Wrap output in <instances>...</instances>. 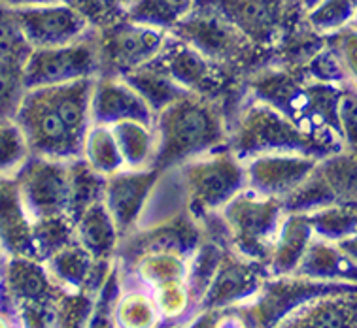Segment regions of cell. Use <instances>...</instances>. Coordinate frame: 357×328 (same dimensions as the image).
<instances>
[{
  "label": "cell",
  "instance_id": "1",
  "mask_svg": "<svg viewBox=\"0 0 357 328\" xmlns=\"http://www.w3.org/2000/svg\"><path fill=\"white\" fill-rule=\"evenodd\" d=\"M153 130L155 168L161 172L229 146V130L220 109L208 97L193 93H183L159 109Z\"/></svg>",
  "mask_w": 357,
  "mask_h": 328
},
{
  "label": "cell",
  "instance_id": "2",
  "mask_svg": "<svg viewBox=\"0 0 357 328\" xmlns=\"http://www.w3.org/2000/svg\"><path fill=\"white\" fill-rule=\"evenodd\" d=\"M180 187V202L199 217L220 213L234 194L246 189L244 162L227 148L199 155L169 168Z\"/></svg>",
  "mask_w": 357,
  "mask_h": 328
},
{
  "label": "cell",
  "instance_id": "3",
  "mask_svg": "<svg viewBox=\"0 0 357 328\" xmlns=\"http://www.w3.org/2000/svg\"><path fill=\"white\" fill-rule=\"evenodd\" d=\"M282 213L284 206L278 198L242 189L221 208L220 215L234 253L257 263H268L284 221Z\"/></svg>",
  "mask_w": 357,
  "mask_h": 328
},
{
  "label": "cell",
  "instance_id": "4",
  "mask_svg": "<svg viewBox=\"0 0 357 328\" xmlns=\"http://www.w3.org/2000/svg\"><path fill=\"white\" fill-rule=\"evenodd\" d=\"M229 149L241 161H246L268 153L310 155L314 142L295 123L282 116L280 109L259 100L244 108L229 132Z\"/></svg>",
  "mask_w": 357,
  "mask_h": 328
},
{
  "label": "cell",
  "instance_id": "5",
  "mask_svg": "<svg viewBox=\"0 0 357 328\" xmlns=\"http://www.w3.org/2000/svg\"><path fill=\"white\" fill-rule=\"evenodd\" d=\"M12 117L34 157L55 161H74L82 157L84 136L76 134L66 125L47 87L26 89Z\"/></svg>",
  "mask_w": 357,
  "mask_h": 328
},
{
  "label": "cell",
  "instance_id": "6",
  "mask_svg": "<svg viewBox=\"0 0 357 328\" xmlns=\"http://www.w3.org/2000/svg\"><path fill=\"white\" fill-rule=\"evenodd\" d=\"M29 225L47 219L68 217L70 161H55L31 155L13 175Z\"/></svg>",
  "mask_w": 357,
  "mask_h": 328
},
{
  "label": "cell",
  "instance_id": "7",
  "mask_svg": "<svg viewBox=\"0 0 357 328\" xmlns=\"http://www.w3.org/2000/svg\"><path fill=\"white\" fill-rule=\"evenodd\" d=\"M98 74L100 57L95 29L85 38L72 44L31 49L25 63L21 65L25 91L68 84L84 77H97Z\"/></svg>",
  "mask_w": 357,
  "mask_h": 328
},
{
  "label": "cell",
  "instance_id": "8",
  "mask_svg": "<svg viewBox=\"0 0 357 328\" xmlns=\"http://www.w3.org/2000/svg\"><path fill=\"white\" fill-rule=\"evenodd\" d=\"M170 38V31L138 23L129 17L114 23L97 34L100 74L123 76L148 66L162 52Z\"/></svg>",
  "mask_w": 357,
  "mask_h": 328
},
{
  "label": "cell",
  "instance_id": "9",
  "mask_svg": "<svg viewBox=\"0 0 357 328\" xmlns=\"http://www.w3.org/2000/svg\"><path fill=\"white\" fill-rule=\"evenodd\" d=\"M10 10L33 49L72 44L85 38L95 29L84 10L72 2Z\"/></svg>",
  "mask_w": 357,
  "mask_h": 328
},
{
  "label": "cell",
  "instance_id": "10",
  "mask_svg": "<svg viewBox=\"0 0 357 328\" xmlns=\"http://www.w3.org/2000/svg\"><path fill=\"white\" fill-rule=\"evenodd\" d=\"M257 264V260L242 257L238 253L223 255L199 308L202 311L241 308L255 298L263 287V270H259Z\"/></svg>",
  "mask_w": 357,
  "mask_h": 328
},
{
  "label": "cell",
  "instance_id": "11",
  "mask_svg": "<svg viewBox=\"0 0 357 328\" xmlns=\"http://www.w3.org/2000/svg\"><path fill=\"white\" fill-rule=\"evenodd\" d=\"M159 175L161 170L157 168H146V170L125 168L121 172L106 178L102 202L110 217L114 219L121 238L138 226Z\"/></svg>",
  "mask_w": 357,
  "mask_h": 328
},
{
  "label": "cell",
  "instance_id": "12",
  "mask_svg": "<svg viewBox=\"0 0 357 328\" xmlns=\"http://www.w3.org/2000/svg\"><path fill=\"white\" fill-rule=\"evenodd\" d=\"M242 162L246 172V189L278 200L291 194L316 166L310 155L301 153L257 155Z\"/></svg>",
  "mask_w": 357,
  "mask_h": 328
},
{
  "label": "cell",
  "instance_id": "13",
  "mask_svg": "<svg viewBox=\"0 0 357 328\" xmlns=\"http://www.w3.org/2000/svg\"><path fill=\"white\" fill-rule=\"evenodd\" d=\"M91 123L116 125L121 121H140L153 125L155 111L150 108L123 76L98 74L93 79L91 91Z\"/></svg>",
  "mask_w": 357,
  "mask_h": 328
},
{
  "label": "cell",
  "instance_id": "14",
  "mask_svg": "<svg viewBox=\"0 0 357 328\" xmlns=\"http://www.w3.org/2000/svg\"><path fill=\"white\" fill-rule=\"evenodd\" d=\"M150 65L169 76L183 91L201 97H206L208 91L221 84L214 61L204 57L201 52H197L195 47L185 44L172 33L162 52Z\"/></svg>",
  "mask_w": 357,
  "mask_h": 328
},
{
  "label": "cell",
  "instance_id": "15",
  "mask_svg": "<svg viewBox=\"0 0 357 328\" xmlns=\"http://www.w3.org/2000/svg\"><path fill=\"white\" fill-rule=\"evenodd\" d=\"M42 264L59 289L65 292H82L85 287L93 285L98 266L104 263L95 260L74 240L57 251H53L52 255H47Z\"/></svg>",
  "mask_w": 357,
  "mask_h": 328
},
{
  "label": "cell",
  "instance_id": "16",
  "mask_svg": "<svg viewBox=\"0 0 357 328\" xmlns=\"http://www.w3.org/2000/svg\"><path fill=\"white\" fill-rule=\"evenodd\" d=\"M74 238L95 260L110 263L121 236L102 200L91 204L74 221Z\"/></svg>",
  "mask_w": 357,
  "mask_h": 328
},
{
  "label": "cell",
  "instance_id": "17",
  "mask_svg": "<svg viewBox=\"0 0 357 328\" xmlns=\"http://www.w3.org/2000/svg\"><path fill=\"white\" fill-rule=\"evenodd\" d=\"M116 138L125 168L129 170H146L155 168L157 140L153 125L140 121H121L110 125Z\"/></svg>",
  "mask_w": 357,
  "mask_h": 328
},
{
  "label": "cell",
  "instance_id": "18",
  "mask_svg": "<svg viewBox=\"0 0 357 328\" xmlns=\"http://www.w3.org/2000/svg\"><path fill=\"white\" fill-rule=\"evenodd\" d=\"M308 232L310 223L305 219L289 217L282 221L278 236L274 240L273 251L268 257L271 270L278 276H284L287 272H293L303 260L308 245Z\"/></svg>",
  "mask_w": 357,
  "mask_h": 328
},
{
  "label": "cell",
  "instance_id": "19",
  "mask_svg": "<svg viewBox=\"0 0 357 328\" xmlns=\"http://www.w3.org/2000/svg\"><path fill=\"white\" fill-rule=\"evenodd\" d=\"M82 159L87 166L104 178L125 170L123 157L110 125H89L82 143Z\"/></svg>",
  "mask_w": 357,
  "mask_h": 328
},
{
  "label": "cell",
  "instance_id": "20",
  "mask_svg": "<svg viewBox=\"0 0 357 328\" xmlns=\"http://www.w3.org/2000/svg\"><path fill=\"white\" fill-rule=\"evenodd\" d=\"M193 2L195 0H135L125 17L172 31L193 10Z\"/></svg>",
  "mask_w": 357,
  "mask_h": 328
},
{
  "label": "cell",
  "instance_id": "21",
  "mask_svg": "<svg viewBox=\"0 0 357 328\" xmlns=\"http://www.w3.org/2000/svg\"><path fill=\"white\" fill-rule=\"evenodd\" d=\"M123 77L142 95L144 100L150 104V108L155 114L161 108H165L170 100L188 93L180 85H176L169 76H165L162 72H159L151 65L123 74Z\"/></svg>",
  "mask_w": 357,
  "mask_h": 328
},
{
  "label": "cell",
  "instance_id": "22",
  "mask_svg": "<svg viewBox=\"0 0 357 328\" xmlns=\"http://www.w3.org/2000/svg\"><path fill=\"white\" fill-rule=\"evenodd\" d=\"M112 319L119 327H153L159 321V309L150 292L123 290L117 296Z\"/></svg>",
  "mask_w": 357,
  "mask_h": 328
},
{
  "label": "cell",
  "instance_id": "23",
  "mask_svg": "<svg viewBox=\"0 0 357 328\" xmlns=\"http://www.w3.org/2000/svg\"><path fill=\"white\" fill-rule=\"evenodd\" d=\"M31 157L13 117L0 116V178H13Z\"/></svg>",
  "mask_w": 357,
  "mask_h": 328
},
{
  "label": "cell",
  "instance_id": "24",
  "mask_svg": "<svg viewBox=\"0 0 357 328\" xmlns=\"http://www.w3.org/2000/svg\"><path fill=\"white\" fill-rule=\"evenodd\" d=\"M31 49L17 21L13 19L12 10L0 4V61L23 65Z\"/></svg>",
  "mask_w": 357,
  "mask_h": 328
},
{
  "label": "cell",
  "instance_id": "25",
  "mask_svg": "<svg viewBox=\"0 0 357 328\" xmlns=\"http://www.w3.org/2000/svg\"><path fill=\"white\" fill-rule=\"evenodd\" d=\"M25 93L21 65L0 61V116H13Z\"/></svg>",
  "mask_w": 357,
  "mask_h": 328
},
{
  "label": "cell",
  "instance_id": "26",
  "mask_svg": "<svg viewBox=\"0 0 357 328\" xmlns=\"http://www.w3.org/2000/svg\"><path fill=\"white\" fill-rule=\"evenodd\" d=\"M57 2H72V0H0V4L6 8L44 6V4H57Z\"/></svg>",
  "mask_w": 357,
  "mask_h": 328
}]
</instances>
